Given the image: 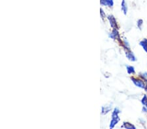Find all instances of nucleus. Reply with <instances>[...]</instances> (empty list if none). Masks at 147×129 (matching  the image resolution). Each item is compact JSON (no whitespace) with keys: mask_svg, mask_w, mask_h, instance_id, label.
<instances>
[{"mask_svg":"<svg viewBox=\"0 0 147 129\" xmlns=\"http://www.w3.org/2000/svg\"><path fill=\"white\" fill-rule=\"evenodd\" d=\"M131 80H132V81L133 82V84H135V86H137L138 87L141 89H145V84L144 81H142V80H140V79H137L135 78H131Z\"/></svg>","mask_w":147,"mask_h":129,"instance_id":"obj_1","label":"nucleus"},{"mask_svg":"<svg viewBox=\"0 0 147 129\" xmlns=\"http://www.w3.org/2000/svg\"><path fill=\"white\" fill-rule=\"evenodd\" d=\"M108 20L110 22V25L112 28H113V29H117L118 26H117V22L116 20V18H114V16L109 15L108 16Z\"/></svg>","mask_w":147,"mask_h":129,"instance_id":"obj_2","label":"nucleus"},{"mask_svg":"<svg viewBox=\"0 0 147 129\" xmlns=\"http://www.w3.org/2000/svg\"><path fill=\"white\" fill-rule=\"evenodd\" d=\"M109 37L112 39H117L118 41H120V37L117 29H113L111 33L109 34Z\"/></svg>","mask_w":147,"mask_h":129,"instance_id":"obj_3","label":"nucleus"},{"mask_svg":"<svg viewBox=\"0 0 147 129\" xmlns=\"http://www.w3.org/2000/svg\"><path fill=\"white\" fill-rule=\"evenodd\" d=\"M126 56L127 58L130 61H137L136 57L135 56L131 50H127L126 52Z\"/></svg>","mask_w":147,"mask_h":129,"instance_id":"obj_4","label":"nucleus"},{"mask_svg":"<svg viewBox=\"0 0 147 129\" xmlns=\"http://www.w3.org/2000/svg\"><path fill=\"white\" fill-rule=\"evenodd\" d=\"M141 104H142V111L144 113H147V95H144L142 96V99H141Z\"/></svg>","mask_w":147,"mask_h":129,"instance_id":"obj_5","label":"nucleus"},{"mask_svg":"<svg viewBox=\"0 0 147 129\" xmlns=\"http://www.w3.org/2000/svg\"><path fill=\"white\" fill-rule=\"evenodd\" d=\"M101 5L112 7L114 5V1L113 0H100Z\"/></svg>","mask_w":147,"mask_h":129,"instance_id":"obj_6","label":"nucleus"},{"mask_svg":"<svg viewBox=\"0 0 147 129\" xmlns=\"http://www.w3.org/2000/svg\"><path fill=\"white\" fill-rule=\"evenodd\" d=\"M122 127L126 129H136L134 125L129 123V122H124L122 125Z\"/></svg>","mask_w":147,"mask_h":129,"instance_id":"obj_7","label":"nucleus"},{"mask_svg":"<svg viewBox=\"0 0 147 129\" xmlns=\"http://www.w3.org/2000/svg\"><path fill=\"white\" fill-rule=\"evenodd\" d=\"M121 7H122V10L123 11L124 14L125 15H126L127 13V5L126 2L125 0H122Z\"/></svg>","mask_w":147,"mask_h":129,"instance_id":"obj_8","label":"nucleus"},{"mask_svg":"<svg viewBox=\"0 0 147 129\" xmlns=\"http://www.w3.org/2000/svg\"><path fill=\"white\" fill-rule=\"evenodd\" d=\"M139 45L143 48V50L147 53V38H144L139 43Z\"/></svg>","mask_w":147,"mask_h":129,"instance_id":"obj_9","label":"nucleus"},{"mask_svg":"<svg viewBox=\"0 0 147 129\" xmlns=\"http://www.w3.org/2000/svg\"><path fill=\"white\" fill-rule=\"evenodd\" d=\"M120 121V118H117V119H115V118H112L111 121V123H110V129H112L114 127V126L118 123V121Z\"/></svg>","mask_w":147,"mask_h":129,"instance_id":"obj_10","label":"nucleus"},{"mask_svg":"<svg viewBox=\"0 0 147 129\" xmlns=\"http://www.w3.org/2000/svg\"><path fill=\"white\" fill-rule=\"evenodd\" d=\"M120 112V111L119 110V109L118 108H115L114 109V111H112V118H115V119L119 118L118 115H119Z\"/></svg>","mask_w":147,"mask_h":129,"instance_id":"obj_11","label":"nucleus"},{"mask_svg":"<svg viewBox=\"0 0 147 129\" xmlns=\"http://www.w3.org/2000/svg\"><path fill=\"white\" fill-rule=\"evenodd\" d=\"M126 69H127V73L129 74H135V68L133 67V66L127 65Z\"/></svg>","mask_w":147,"mask_h":129,"instance_id":"obj_12","label":"nucleus"},{"mask_svg":"<svg viewBox=\"0 0 147 129\" xmlns=\"http://www.w3.org/2000/svg\"><path fill=\"white\" fill-rule=\"evenodd\" d=\"M112 107L111 106H103L102 107V111L101 113L102 114H106L107 113H109V111L111 110Z\"/></svg>","mask_w":147,"mask_h":129,"instance_id":"obj_13","label":"nucleus"},{"mask_svg":"<svg viewBox=\"0 0 147 129\" xmlns=\"http://www.w3.org/2000/svg\"><path fill=\"white\" fill-rule=\"evenodd\" d=\"M123 46L125 48V49H126L127 50H130V47H129V44L127 41L126 39H124V41L123 42Z\"/></svg>","mask_w":147,"mask_h":129,"instance_id":"obj_14","label":"nucleus"},{"mask_svg":"<svg viewBox=\"0 0 147 129\" xmlns=\"http://www.w3.org/2000/svg\"><path fill=\"white\" fill-rule=\"evenodd\" d=\"M140 77L143 80H145V81L147 82V72H143V73L140 74Z\"/></svg>","mask_w":147,"mask_h":129,"instance_id":"obj_15","label":"nucleus"},{"mask_svg":"<svg viewBox=\"0 0 147 129\" xmlns=\"http://www.w3.org/2000/svg\"><path fill=\"white\" fill-rule=\"evenodd\" d=\"M142 24H143V21H142V20H141V19H139V20L137 21V25L140 29H141V27H142Z\"/></svg>","mask_w":147,"mask_h":129,"instance_id":"obj_16","label":"nucleus"},{"mask_svg":"<svg viewBox=\"0 0 147 129\" xmlns=\"http://www.w3.org/2000/svg\"><path fill=\"white\" fill-rule=\"evenodd\" d=\"M100 14H101V17L103 19H104L105 17V12L102 9H100Z\"/></svg>","mask_w":147,"mask_h":129,"instance_id":"obj_17","label":"nucleus"},{"mask_svg":"<svg viewBox=\"0 0 147 129\" xmlns=\"http://www.w3.org/2000/svg\"><path fill=\"white\" fill-rule=\"evenodd\" d=\"M145 91L147 93V84H146V86H145Z\"/></svg>","mask_w":147,"mask_h":129,"instance_id":"obj_18","label":"nucleus"}]
</instances>
